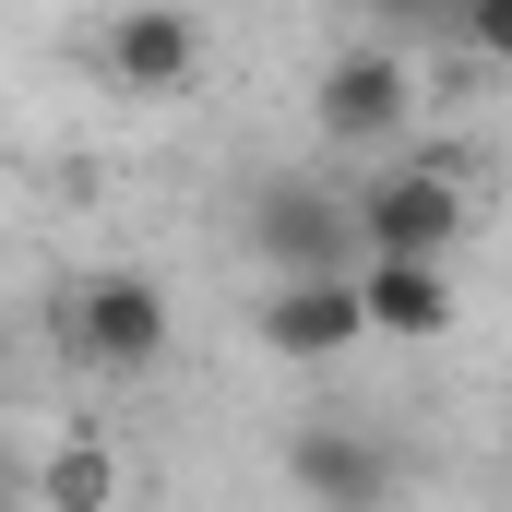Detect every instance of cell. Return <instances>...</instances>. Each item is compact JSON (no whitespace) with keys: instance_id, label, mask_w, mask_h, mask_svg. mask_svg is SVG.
Wrapping results in <instances>:
<instances>
[{"instance_id":"1","label":"cell","mask_w":512,"mask_h":512,"mask_svg":"<svg viewBox=\"0 0 512 512\" xmlns=\"http://www.w3.org/2000/svg\"><path fill=\"white\" fill-rule=\"evenodd\" d=\"M60 346H72L84 370H108V382H143V370L179 346V310H167L155 274L108 262V274H72V286H60Z\"/></svg>"},{"instance_id":"2","label":"cell","mask_w":512,"mask_h":512,"mask_svg":"<svg viewBox=\"0 0 512 512\" xmlns=\"http://www.w3.org/2000/svg\"><path fill=\"white\" fill-rule=\"evenodd\" d=\"M310 131H322V143H346V155H382V143H405V131H417V60H405L393 36H370V48H334V60L310 72Z\"/></svg>"},{"instance_id":"3","label":"cell","mask_w":512,"mask_h":512,"mask_svg":"<svg viewBox=\"0 0 512 512\" xmlns=\"http://www.w3.org/2000/svg\"><path fill=\"white\" fill-rule=\"evenodd\" d=\"M465 179L453 167H382L358 203H346V227H358V251H405V262H453V239H465Z\"/></svg>"},{"instance_id":"4","label":"cell","mask_w":512,"mask_h":512,"mask_svg":"<svg viewBox=\"0 0 512 512\" xmlns=\"http://www.w3.org/2000/svg\"><path fill=\"white\" fill-rule=\"evenodd\" d=\"M251 346L286 358V370H334V358H358L370 334H358V286H346V262H322V274H274V286L251 298Z\"/></svg>"},{"instance_id":"5","label":"cell","mask_w":512,"mask_h":512,"mask_svg":"<svg viewBox=\"0 0 512 512\" xmlns=\"http://www.w3.org/2000/svg\"><path fill=\"white\" fill-rule=\"evenodd\" d=\"M346 286H358V334H370V346H441L453 310H465L453 262H405V251H358Z\"/></svg>"},{"instance_id":"6","label":"cell","mask_w":512,"mask_h":512,"mask_svg":"<svg viewBox=\"0 0 512 512\" xmlns=\"http://www.w3.org/2000/svg\"><path fill=\"white\" fill-rule=\"evenodd\" d=\"M191 72H203V24L179 0H131L108 24V84L120 96H191Z\"/></svg>"},{"instance_id":"7","label":"cell","mask_w":512,"mask_h":512,"mask_svg":"<svg viewBox=\"0 0 512 512\" xmlns=\"http://www.w3.org/2000/svg\"><path fill=\"white\" fill-rule=\"evenodd\" d=\"M346 203L334 191H310V179H262L251 191V251L274 262V274H322V262H346Z\"/></svg>"},{"instance_id":"8","label":"cell","mask_w":512,"mask_h":512,"mask_svg":"<svg viewBox=\"0 0 512 512\" xmlns=\"http://www.w3.org/2000/svg\"><path fill=\"white\" fill-rule=\"evenodd\" d=\"M24 501H36V512H131V465H120V441H96V429L36 441Z\"/></svg>"},{"instance_id":"9","label":"cell","mask_w":512,"mask_h":512,"mask_svg":"<svg viewBox=\"0 0 512 512\" xmlns=\"http://www.w3.org/2000/svg\"><path fill=\"white\" fill-rule=\"evenodd\" d=\"M298 489L322 512H382V453L346 441V429H310V441H298Z\"/></svg>"},{"instance_id":"10","label":"cell","mask_w":512,"mask_h":512,"mask_svg":"<svg viewBox=\"0 0 512 512\" xmlns=\"http://www.w3.org/2000/svg\"><path fill=\"white\" fill-rule=\"evenodd\" d=\"M358 12H382V24H417V36H453V12H465V0H358Z\"/></svg>"}]
</instances>
